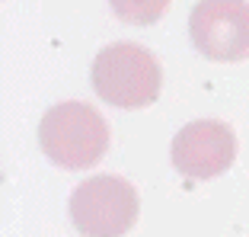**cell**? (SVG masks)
<instances>
[{
  "label": "cell",
  "mask_w": 249,
  "mask_h": 237,
  "mask_svg": "<svg viewBox=\"0 0 249 237\" xmlns=\"http://www.w3.org/2000/svg\"><path fill=\"white\" fill-rule=\"evenodd\" d=\"M38 144L45 157L64 170H89L109 151V125L89 103L67 99L42 116Z\"/></svg>",
  "instance_id": "cell-1"
},
{
  "label": "cell",
  "mask_w": 249,
  "mask_h": 237,
  "mask_svg": "<svg viewBox=\"0 0 249 237\" xmlns=\"http://www.w3.org/2000/svg\"><path fill=\"white\" fill-rule=\"evenodd\" d=\"M93 90L118 109H144L163 90V67L150 48L138 42H109L89 67Z\"/></svg>",
  "instance_id": "cell-2"
},
{
  "label": "cell",
  "mask_w": 249,
  "mask_h": 237,
  "mask_svg": "<svg viewBox=\"0 0 249 237\" xmlns=\"http://www.w3.org/2000/svg\"><path fill=\"white\" fill-rule=\"evenodd\" d=\"M71 221L83 237H122L141 215L138 189L124 177L96 173L87 177L71 196Z\"/></svg>",
  "instance_id": "cell-3"
},
{
  "label": "cell",
  "mask_w": 249,
  "mask_h": 237,
  "mask_svg": "<svg viewBox=\"0 0 249 237\" xmlns=\"http://www.w3.org/2000/svg\"><path fill=\"white\" fill-rule=\"evenodd\" d=\"M169 160L185 179H214L236 160V135L220 118H195L169 144Z\"/></svg>",
  "instance_id": "cell-4"
},
{
  "label": "cell",
  "mask_w": 249,
  "mask_h": 237,
  "mask_svg": "<svg viewBox=\"0 0 249 237\" xmlns=\"http://www.w3.org/2000/svg\"><path fill=\"white\" fill-rule=\"evenodd\" d=\"M189 36L198 55L208 61H246L249 58V3L205 0L189 13Z\"/></svg>",
  "instance_id": "cell-5"
}]
</instances>
